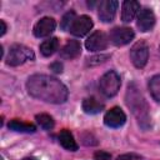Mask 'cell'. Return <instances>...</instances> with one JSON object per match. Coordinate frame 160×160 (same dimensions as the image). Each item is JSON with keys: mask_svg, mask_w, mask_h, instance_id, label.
Here are the masks:
<instances>
[{"mask_svg": "<svg viewBox=\"0 0 160 160\" xmlns=\"http://www.w3.org/2000/svg\"><path fill=\"white\" fill-rule=\"evenodd\" d=\"M26 90L32 98L51 104H62L69 95L66 86L60 80L44 74L31 75L26 81Z\"/></svg>", "mask_w": 160, "mask_h": 160, "instance_id": "cell-1", "label": "cell"}, {"mask_svg": "<svg viewBox=\"0 0 160 160\" xmlns=\"http://www.w3.org/2000/svg\"><path fill=\"white\" fill-rule=\"evenodd\" d=\"M125 101H126V105L129 106V109L131 110V112L134 114V116L136 118L139 125L144 130L149 129L150 128L149 106H148V102L144 99L142 94L140 92L139 88L136 86V84H134V82L129 84L128 90H126Z\"/></svg>", "mask_w": 160, "mask_h": 160, "instance_id": "cell-2", "label": "cell"}, {"mask_svg": "<svg viewBox=\"0 0 160 160\" xmlns=\"http://www.w3.org/2000/svg\"><path fill=\"white\" fill-rule=\"evenodd\" d=\"M34 58H35L34 51L30 48L15 44L10 48V50L6 55V64L10 66H19L26 61L34 60Z\"/></svg>", "mask_w": 160, "mask_h": 160, "instance_id": "cell-3", "label": "cell"}, {"mask_svg": "<svg viewBox=\"0 0 160 160\" xmlns=\"http://www.w3.org/2000/svg\"><path fill=\"white\" fill-rule=\"evenodd\" d=\"M120 85H121L120 76L114 70H110V71L105 72L100 78V81H99V86H100L101 92L108 98H111V96L116 95L119 89H120Z\"/></svg>", "mask_w": 160, "mask_h": 160, "instance_id": "cell-4", "label": "cell"}, {"mask_svg": "<svg viewBox=\"0 0 160 160\" xmlns=\"http://www.w3.org/2000/svg\"><path fill=\"white\" fill-rule=\"evenodd\" d=\"M130 59L135 68L142 69L149 59V46L145 41H138L130 50Z\"/></svg>", "mask_w": 160, "mask_h": 160, "instance_id": "cell-5", "label": "cell"}, {"mask_svg": "<svg viewBox=\"0 0 160 160\" xmlns=\"http://www.w3.org/2000/svg\"><path fill=\"white\" fill-rule=\"evenodd\" d=\"M119 2L116 0H102L98 6V16L102 22H110L114 20Z\"/></svg>", "mask_w": 160, "mask_h": 160, "instance_id": "cell-6", "label": "cell"}, {"mask_svg": "<svg viewBox=\"0 0 160 160\" xmlns=\"http://www.w3.org/2000/svg\"><path fill=\"white\" fill-rule=\"evenodd\" d=\"M109 36H110V40L114 45L122 46V45L129 44L134 39L135 34H134L131 28H114L110 31Z\"/></svg>", "mask_w": 160, "mask_h": 160, "instance_id": "cell-7", "label": "cell"}, {"mask_svg": "<svg viewBox=\"0 0 160 160\" xmlns=\"http://www.w3.org/2000/svg\"><path fill=\"white\" fill-rule=\"evenodd\" d=\"M85 46H86V49L89 51H101V50H105L108 48V38L100 30L94 31L86 39Z\"/></svg>", "mask_w": 160, "mask_h": 160, "instance_id": "cell-8", "label": "cell"}, {"mask_svg": "<svg viewBox=\"0 0 160 160\" xmlns=\"http://www.w3.org/2000/svg\"><path fill=\"white\" fill-rule=\"evenodd\" d=\"M125 121H126V115L118 106H114L110 110H108L104 116V122L109 128H120L125 124Z\"/></svg>", "mask_w": 160, "mask_h": 160, "instance_id": "cell-9", "label": "cell"}, {"mask_svg": "<svg viewBox=\"0 0 160 160\" xmlns=\"http://www.w3.org/2000/svg\"><path fill=\"white\" fill-rule=\"evenodd\" d=\"M56 28V22L52 18L45 16L41 18L34 26V35L36 38H46L54 32Z\"/></svg>", "mask_w": 160, "mask_h": 160, "instance_id": "cell-10", "label": "cell"}, {"mask_svg": "<svg viewBox=\"0 0 160 160\" xmlns=\"http://www.w3.org/2000/svg\"><path fill=\"white\" fill-rule=\"evenodd\" d=\"M92 20L91 18H89L88 15H81L79 18H76V20L74 21L71 29H70V32L74 35V36H78V38H81L84 35H86L91 28H92Z\"/></svg>", "mask_w": 160, "mask_h": 160, "instance_id": "cell-11", "label": "cell"}, {"mask_svg": "<svg viewBox=\"0 0 160 160\" xmlns=\"http://www.w3.org/2000/svg\"><path fill=\"white\" fill-rule=\"evenodd\" d=\"M136 25L138 28L140 29V31L142 32H146V31H150L154 25H155V15L154 12L145 8V9H141L139 12H138V18H136Z\"/></svg>", "mask_w": 160, "mask_h": 160, "instance_id": "cell-12", "label": "cell"}, {"mask_svg": "<svg viewBox=\"0 0 160 160\" xmlns=\"http://www.w3.org/2000/svg\"><path fill=\"white\" fill-rule=\"evenodd\" d=\"M140 11V4L134 0H126L121 6V20L124 22H130L135 15Z\"/></svg>", "mask_w": 160, "mask_h": 160, "instance_id": "cell-13", "label": "cell"}, {"mask_svg": "<svg viewBox=\"0 0 160 160\" xmlns=\"http://www.w3.org/2000/svg\"><path fill=\"white\" fill-rule=\"evenodd\" d=\"M81 52V45L78 40H69L60 50V56L62 59H74Z\"/></svg>", "mask_w": 160, "mask_h": 160, "instance_id": "cell-14", "label": "cell"}, {"mask_svg": "<svg viewBox=\"0 0 160 160\" xmlns=\"http://www.w3.org/2000/svg\"><path fill=\"white\" fill-rule=\"evenodd\" d=\"M58 139H59L60 145H61L64 149H66V150L76 151L78 148H79L78 144H76V141H75V139H74V136H72V134H71L69 130H66V129H64V130L60 131Z\"/></svg>", "mask_w": 160, "mask_h": 160, "instance_id": "cell-15", "label": "cell"}, {"mask_svg": "<svg viewBox=\"0 0 160 160\" xmlns=\"http://www.w3.org/2000/svg\"><path fill=\"white\" fill-rule=\"evenodd\" d=\"M102 109H104V104L100 102V101H99L98 99H95V98H86V99H84V101H82V110H84L86 114L95 115V114H99Z\"/></svg>", "mask_w": 160, "mask_h": 160, "instance_id": "cell-16", "label": "cell"}, {"mask_svg": "<svg viewBox=\"0 0 160 160\" xmlns=\"http://www.w3.org/2000/svg\"><path fill=\"white\" fill-rule=\"evenodd\" d=\"M8 126H9L10 130H14V131H18V132H28V134H30V132H35L36 131L35 125H32L30 122H24V121L19 120V119L10 120Z\"/></svg>", "mask_w": 160, "mask_h": 160, "instance_id": "cell-17", "label": "cell"}, {"mask_svg": "<svg viewBox=\"0 0 160 160\" xmlns=\"http://www.w3.org/2000/svg\"><path fill=\"white\" fill-rule=\"evenodd\" d=\"M59 48V40L58 38H50L40 44V52L44 56H50L52 55Z\"/></svg>", "mask_w": 160, "mask_h": 160, "instance_id": "cell-18", "label": "cell"}, {"mask_svg": "<svg viewBox=\"0 0 160 160\" xmlns=\"http://www.w3.org/2000/svg\"><path fill=\"white\" fill-rule=\"evenodd\" d=\"M149 90L154 100L160 101V74L154 75L149 80Z\"/></svg>", "mask_w": 160, "mask_h": 160, "instance_id": "cell-19", "label": "cell"}, {"mask_svg": "<svg viewBox=\"0 0 160 160\" xmlns=\"http://www.w3.org/2000/svg\"><path fill=\"white\" fill-rule=\"evenodd\" d=\"M75 20H76V14H75V11H72V10L68 11V12L62 16V19H61V21H60L61 29L65 30V31H70V29H71V26H72V24H74Z\"/></svg>", "mask_w": 160, "mask_h": 160, "instance_id": "cell-20", "label": "cell"}, {"mask_svg": "<svg viewBox=\"0 0 160 160\" xmlns=\"http://www.w3.org/2000/svg\"><path fill=\"white\" fill-rule=\"evenodd\" d=\"M35 120L45 130H50L54 128V119L48 114H38L35 116Z\"/></svg>", "mask_w": 160, "mask_h": 160, "instance_id": "cell-21", "label": "cell"}, {"mask_svg": "<svg viewBox=\"0 0 160 160\" xmlns=\"http://www.w3.org/2000/svg\"><path fill=\"white\" fill-rule=\"evenodd\" d=\"M110 58V55H104V54H101V55H98V56H92V58H89L88 59V65H96V64H101V62H104L106 59H109Z\"/></svg>", "mask_w": 160, "mask_h": 160, "instance_id": "cell-22", "label": "cell"}, {"mask_svg": "<svg viewBox=\"0 0 160 160\" xmlns=\"http://www.w3.org/2000/svg\"><path fill=\"white\" fill-rule=\"evenodd\" d=\"M94 158H95V160H110L111 156L106 151H98L94 154Z\"/></svg>", "mask_w": 160, "mask_h": 160, "instance_id": "cell-23", "label": "cell"}, {"mask_svg": "<svg viewBox=\"0 0 160 160\" xmlns=\"http://www.w3.org/2000/svg\"><path fill=\"white\" fill-rule=\"evenodd\" d=\"M140 156L139 155H135V154H124V155H120L118 158V160H135V159H139Z\"/></svg>", "mask_w": 160, "mask_h": 160, "instance_id": "cell-24", "label": "cell"}, {"mask_svg": "<svg viewBox=\"0 0 160 160\" xmlns=\"http://www.w3.org/2000/svg\"><path fill=\"white\" fill-rule=\"evenodd\" d=\"M50 68H51V70H54L55 72H61V71H62V65H61L59 61H56V62L51 64V65H50Z\"/></svg>", "mask_w": 160, "mask_h": 160, "instance_id": "cell-25", "label": "cell"}, {"mask_svg": "<svg viewBox=\"0 0 160 160\" xmlns=\"http://www.w3.org/2000/svg\"><path fill=\"white\" fill-rule=\"evenodd\" d=\"M0 25H1V31H0V35L2 36L5 32H6V24L4 20H0Z\"/></svg>", "mask_w": 160, "mask_h": 160, "instance_id": "cell-26", "label": "cell"}, {"mask_svg": "<svg viewBox=\"0 0 160 160\" xmlns=\"http://www.w3.org/2000/svg\"><path fill=\"white\" fill-rule=\"evenodd\" d=\"M22 160H36L35 158H31V156H29V158H24Z\"/></svg>", "mask_w": 160, "mask_h": 160, "instance_id": "cell-27", "label": "cell"}, {"mask_svg": "<svg viewBox=\"0 0 160 160\" xmlns=\"http://www.w3.org/2000/svg\"><path fill=\"white\" fill-rule=\"evenodd\" d=\"M159 54H160V45H159Z\"/></svg>", "mask_w": 160, "mask_h": 160, "instance_id": "cell-28", "label": "cell"}]
</instances>
